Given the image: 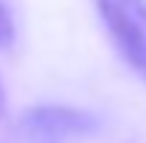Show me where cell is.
<instances>
[{
	"instance_id": "1",
	"label": "cell",
	"mask_w": 146,
	"mask_h": 143,
	"mask_svg": "<svg viewBox=\"0 0 146 143\" xmlns=\"http://www.w3.org/2000/svg\"><path fill=\"white\" fill-rule=\"evenodd\" d=\"M96 9L125 66L146 81V0H96Z\"/></svg>"
},
{
	"instance_id": "2",
	"label": "cell",
	"mask_w": 146,
	"mask_h": 143,
	"mask_svg": "<svg viewBox=\"0 0 146 143\" xmlns=\"http://www.w3.org/2000/svg\"><path fill=\"white\" fill-rule=\"evenodd\" d=\"M90 128L92 119L72 107H33L24 113V131L36 143H63Z\"/></svg>"
},
{
	"instance_id": "3",
	"label": "cell",
	"mask_w": 146,
	"mask_h": 143,
	"mask_svg": "<svg viewBox=\"0 0 146 143\" xmlns=\"http://www.w3.org/2000/svg\"><path fill=\"white\" fill-rule=\"evenodd\" d=\"M12 45H15V18L9 6L0 0V51H9Z\"/></svg>"
},
{
	"instance_id": "4",
	"label": "cell",
	"mask_w": 146,
	"mask_h": 143,
	"mask_svg": "<svg viewBox=\"0 0 146 143\" xmlns=\"http://www.w3.org/2000/svg\"><path fill=\"white\" fill-rule=\"evenodd\" d=\"M6 110V89H3V81H0V116H3Z\"/></svg>"
}]
</instances>
